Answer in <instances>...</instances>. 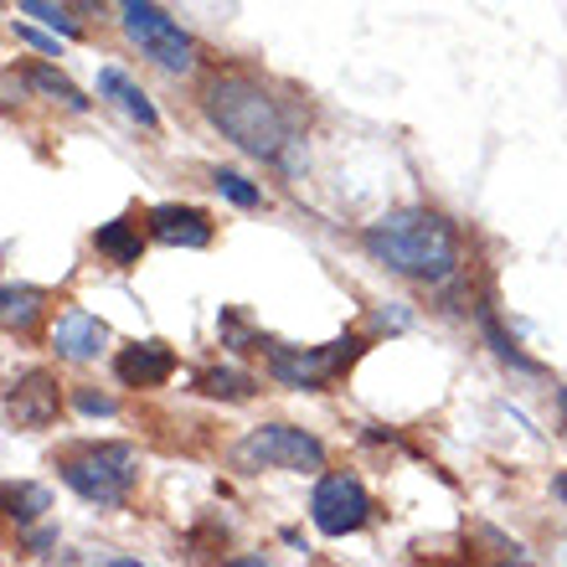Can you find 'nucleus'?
<instances>
[{
    "instance_id": "f03ea898",
    "label": "nucleus",
    "mask_w": 567,
    "mask_h": 567,
    "mask_svg": "<svg viewBox=\"0 0 567 567\" xmlns=\"http://www.w3.org/2000/svg\"><path fill=\"white\" fill-rule=\"evenodd\" d=\"M361 248L388 274H403V279L419 284H444L460 274V238L429 207H403L367 223L361 227Z\"/></svg>"
},
{
    "instance_id": "4468645a",
    "label": "nucleus",
    "mask_w": 567,
    "mask_h": 567,
    "mask_svg": "<svg viewBox=\"0 0 567 567\" xmlns=\"http://www.w3.org/2000/svg\"><path fill=\"white\" fill-rule=\"evenodd\" d=\"M6 305H0V320L6 330H31L37 326V315H42V289H31V284H6Z\"/></svg>"
},
{
    "instance_id": "aec40b11",
    "label": "nucleus",
    "mask_w": 567,
    "mask_h": 567,
    "mask_svg": "<svg viewBox=\"0 0 567 567\" xmlns=\"http://www.w3.org/2000/svg\"><path fill=\"white\" fill-rule=\"evenodd\" d=\"M78 408H83L89 419H114V398H109V392H78Z\"/></svg>"
},
{
    "instance_id": "ddd939ff",
    "label": "nucleus",
    "mask_w": 567,
    "mask_h": 567,
    "mask_svg": "<svg viewBox=\"0 0 567 567\" xmlns=\"http://www.w3.org/2000/svg\"><path fill=\"white\" fill-rule=\"evenodd\" d=\"M99 93H109V99H114V104H120L124 114H130V120L145 124V130H155V124H161L155 104L145 99V89H135V83H130V78H124L120 68H104V73H99Z\"/></svg>"
},
{
    "instance_id": "39448f33",
    "label": "nucleus",
    "mask_w": 567,
    "mask_h": 567,
    "mask_svg": "<svg viewBox=\"0 0 567 567\" xmlns=\"http://www.w3.org/2000/svg\"><path fill=\"white\" fill-rule=\"evenodd\" d=\"M238 464H248V470H320L326 444L295 423H264L238 444Z\"/></svg>"
},
{
    "instance_id": "f257e3e1",
    "label": "nucleus",
    "mask_w": 567,
    "mask_h": 567,
    "mask_svg": "<svg viewBox=\"0 0 567 567\" xmlns=\"http://www.w3.org/2000/svg\"><path fill=\"white\" fill-rule=\"evenodd\" d=\"M207 120L223 130L243 155L269 165H295L299 124L295 114L254 78H212L207 83Z\"/></svg>"
},
{
    "instance_id": "dca6fc26",
    "label": "nucleus",
    "mask_w": 567,
    "mask_h": 567,
    "mask_svg": "<svg viewBox=\"0 0 567 567\" xmlns=\"http://www.w3.org/2000/svg\"><path fill=\"white\" fill-rule=\"evenodd\" d=\"M196 382H202V392H207V398H223V403H248V398L258 392L254 377H243V372H223V367H217V372H202Z\"/></svg>"
},
{
    "instance_id": "20e7f679",
    "label": "nucleus",
    "mask_w": 567,
    "mask_h": 567,
    "mask_svg": "<svg viewBox=\"0 0 567 567\" xmlns=\"http://www.w3.org/2000/svg\"><path fill=\"white\" fill-rule=\"evenodd\" d=\"M120 21H124V37L150 62H161L165 73H186L196 62V42L176 27V16H165L155 0H120Z\"/></svg>"
},
{
    "instance_id": "4be33fe9",
    "label": "nucleus",
    "mask_w": 567,
    "mask_h": 567,
    "mask_svg": "<svg viewBox=\"0 0 567 567\" xmlns=\"http://www.w3.org/2000/svg\"><path fill=\"white\" fill-rule=\"evenodd\" d=\"M553 491H557V501L567 506V475H557V480H553Z\"/></svg>"
},
{
    "instance_id": "f3484780",
    "label": "nucleus",
    "mask_w": 567,
    "mask_h": 567,
    "mask_svg": "<svg viewBox=\"0 0 567 567\" xmlns=\"http://www.w3.org/2000/svg\"><path fill=\"white\" fill-rule=\"evenodd\" d=\"M6 506H11L16 522H37L52 501H47L42 485H6Z\"/></svg>"
},
{
    "instance_id": "423d86ee",
    "label": "nucleus",
    "mask_w": 567,
    "mask_h": 567,
    "mask_svg": "<svg viewBox=\"0 0 567 567\" xmlns=\"http://www.w3.org/2000/svg\"><path fill=\"white\" fill-rule=\"evenodd\" d=\"M310 522L326 537H351V532L372 522V495H367V485L357 475L330 470V475H320V485L310 495Z\"/></svg>"
},
{
    "instance_id": "6e6552de",
    "label": "nucleus",
    "mask_w": 567,
    "mask_h": 567,
    "mask_svg": "<svg viewBox=\"0 0 567 567\" xmlns=\"http://www.w3.org/2000/svg\"><path fill=\"white\" fill-rule=\"evenodd\" d=\"M58 408H62L58 382L47 372H27L6 392V419H11L16 429H47V423L58 419Z\"/></svg>"
},
{
    "instance_id": "7ed1b4c3",
    "label": "nucleus",
    "mask_w": 567,
    "mask_h": 567,
    "mask_svg": "<svg viewBox=\"0 0 567 567\" xmlns=\"http://www.w3.org/2000/svg\"><path fill=\"white\" fill-rule=\"evenodd\" d=\"M62 485L89 506H124L135 491V449L130 444H83L58 464Z\"/></svg>"
},
{
    "instance_id": "412c9836",
    "label": "nucleus",
    "mask_w": 567,
    "mask_h": 567,
    "mask_svg": "<svg viewBox=\"0 0 567 567\" xmlns=\"http://www.w3.org/2000/svg\"><path fill=\"white\" fill-rule=\"evenodd\" d=\"M16 37H21V42H31L37 52H58V42H52V37H42V31H31V27H16Z\"/></svg>"
},
{
    "instance_id": "9b49d317",
    "label": "nucleus",
    "mask_w": 567,
    "mask_h": 567,
    "mask_svg": "<svg viewBox=\"0 0 567 567\" xmlns=\"http://www.w3.org/2000/svg\"><path fill=\"white\" fill-rule=\"evenodd\" d=\"M104 341H109V326L89 310H68L58 326H52V351H58L62 361H93L104 351Z\"/></svg>"
},
{
    "instance_id": "2eb2a0df",
    "label": "nucleus",
    "mask_w": 567,
    "mask_h": 567,
    "mask_svg": "<svg viewBox=\"0 0 567 567\" xmlns=\"http://www.w3.org/2000/svg\"><path fill=\"white\" fill-rule=\"evenodd\" d=\"M27 83L37 93H47V99H52V104H62V109H73V114H83V109H89V99H83V93L73 89V83H68V78L62 73H52V68H31L27 73Z\"/></svg>"
},
{
    "instance_id": "f8f14e48",
    "label": "nucleus",
    "mask_w": 567,
    "mask_h": 567,
    "mask_svg": "<svg viewBox=\"0 0 567 567\" xmlns=\"http://www.w3.org/2000/svg\"><path fill=\"white\" fill-rule=\"evenodd\" d=\"M93 248H99L109 264H120V269H135L140 254H145V243H140V233H135L130 217H114V223L99 227V233H93Z\"/></svg>"
},
{
    "instance_id": "0eeeda50",
    "label": "nucleus",
    "mask_w": 567,
    "mask_h": 567,
    "mask_svg": "<svg viewBox=\"0 0 567 567\" xmlns=\"http://www.w3.org/2000/svg\"><path fill=\"white\" fill-rule=\"evenodd\" d=\"M361 351L357 336H341L336 346H326V351H289V346H269V372L274 382H284V388H299V392H326V382L341 367H351Z\"/></svg>"
},
{
    "instance_id": "6ab92c4d",
    "label": "nucleus",
    "mask_w": 567,
    "mask_h": 567,
    "mask_svg": "<svg viewBox=\"0 0 567 567\" xmlns=\"http://www.w3.org/2000/svg\"><path fill=\"white\" fill-rule=\"evenodd\" d=\"M16 6H21L27 16H37V21H47L58 37H78V21L62 11V6H52V0H16Z\"/></svg>"
},
{
    "instance_id": "a211bd4d",
    "label": "nucleus",
    "mask_w": 567,
    "mask_h": 567,
    "mask_svg": "<svg viewBox=\"0 0 567 567\" xmlns=\"http://www.w3.org/2000/svg\"><path fill=\"white\" fill-rule=\"evenodd\" d=\"M212 186H217V196H227L233 207H258V202H264V192L248 186L238 171H212Z\"/></svg>"
},
{
    "instance_id": "1a4fd4ad",
    "label": "nucleus",
    "mask_w": 567,
    "mask_h": 567,
    "mask_svg": "<svg viewBox=\"0 0 567 567\" xmlns=\"http://www.w3.org/2000/svg\"><path fill=\"white\" fill-rule=\"evenodd\" d=\"M150 238L165 248H207L212 243V217L202 207H150Z\"/></svg>"
},
{
    "instance_id": "9d476101",
    "label": "nucleus",
    "mask_w": 567,
    "mask_h": 567,
    "mask_svg": "<svg viewBox=\"0 0 567 567\" xmlns=\"http://www.w3.org/2000/svg\"><path fill=\"white\" fill-rule=\"evenodd\" d=\"M171 372H176V351L165 341H135L114 357V377L124 388H161L171 382Z\"/></svg>"
}]
</instances>
